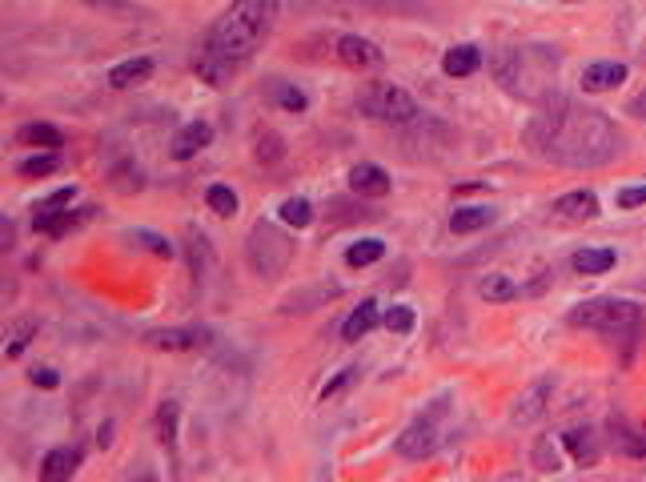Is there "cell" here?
Masks as SVG:
<instances>
[{
	"label": "cell",
	"mask_w": 646,
	"mask_h": 482,
	"mask_svg": "<svg viewBox=\"0 0 646 482\" xmlns=\"http://www.w3.org/2000/svg\"><path fill=\"white\" fill-rule=\"evenodd\" d=\"M534 466H538L542 475L562 470V458H558V450H554V438H538V446H534Z\"/></svg>",
	"instance_id": "836d02e7"
},
{
	"label": "cell",
	"mask_w": 646,
	"mask_h": 482,
	"mask_svg": "<svg viewBox=\"0 0 646 482\" xmlns=\"http://www.w3.org/2000/svg\"><path fill=\"white\" fill-rule=\"evenodd\" d=\"M338 57H341V65H349V68H378L381 65V48L373 45V40L366 37H341L338 40Z\"/></svg>",
	"instance_id": "7c38bea8"
},
{
	"label": "cell",
	"mask_w": 646,
	"mask_h": 482,
	"mask_svg": "<svg viewBox=\"0 0 646 482\" xmlns=\"http://www.w3.org/2000/svg\"><path fill=\"white\" fill-rule=\"evenodd\" d=\"M570 5H574V0H570Z\"/></svg>",
	"instance_id": "7bdbcfd3"
},
{
	"label": "cell",
	"mask_w": 646,
	"mask_h": 482,
	"mask_svg": "<svg viewBox=\"0 0 646 482\" xmlns=\"http://www.w3.org/2000/svg\"><path fill=\"white\" fill-rule=\"evenodd\" d=\"M209 341H214V334L209 330H181V326H173V330H149L145 334V346H153V350H205Z\"/></svg>",
	"instance_id": "ba28073f"
},
{
	"label": "cell",
	"mask_w": 646,
	"mask_h": 482,
	"mask_svg": "<svg viewBox=\"0 0 646 482\" xmlns=\"http://www.w3.org/2000/svg\"><path fill=\"white\" fill-rule=\"evenodd\" d=\"M627 113H630V117H639V120H646V89H642V93L627 105Z\"/></svg>",
	"instance_id": "60d3db41"
},
{
	"label": "cell",
	"mask_w": 646,
	"mask_h": 482,
	"mask_svg": "<svg viewBox=\"0 0 646 482\" xmlns=\"http://www.w3.org/2000/svg\"><path fill=\"white\" fill-rule=\"evenodd\" d=\"M77 466H80V450H73V446H57V450H48V455H45V462H40V478H48V482L73 478V475H77Z\"/></svg>",
	"instance_id": "e0dca14e"
},
{
	"label": "cell",
	"mask_w": 646,
	"mask_h": 482,
	"mask_svg": "<svg viewBox=\"0 0 646 482\" xmlns=\"http://www.w3.org/2000/svg\"><path fill=\"white\" fill-rule=\"evenodd\" d=\"M16 145H33V149H57L65 145V133L48 120H33V125H20L16 129Z\"/></svg>",
	"instance_id": "d6986e66"
},
{
	"label": "cell",
	"mask_w": 646,
	"mask_h": 482,
	"mask_svg": "<svg viewBox=\"0 0 646 482\" xmlns=\"http://www.w3.org/2000/svg\"><path fill=\"white\" fill-rule=\"evenodd\" d=\"M627 77H630V68L622 65V60H594V65L582 68V89H587V93H610V89H619Z\"/></svg>",
	"instance_id": "9c48e42d"
},
{
	"label": "cell",
	"mask_w": 646,
	"mask_h": 482,
	"mask_svg": "<svg viewBox=\"0 0 646 482\" xmlns=\"http://www.w3.org/2000/svg\"><path fill=\"white\" fill-rule=\"evenodd\" d=\"M614 249H578V254L570 257V266H574V274H607V269H614Z\"/></svg>",
	"instance_id": "7402d4cb"
},
{
	"label": "cell",
	"mask_w": 646,
	"mask_h": 482,
	"mask_svg": "<svg viewBox=\"0 0 646 482\" xmlns=\"http://www.w3.org/2000/svg\"><path fill=\"white\" fill-rule=\"evenodd\" d=\"M129 241L141 246V249H149V254H157V257H173V241H165L161 234H153V229H133Z\"/></svg>",
	"instance_id": "f546056e"
},
{
	"label": "cell",
	"mask_w": 646,
	"mask_h": 482,
	"mask_svg": "<svg viewBox=\"0 0 646 482\" xmlns=\"http://www.w3.org/2000/svg\"><path fill=\"white\" fill-rule=\"evenodd\" d=\"M73 197H77V189H57L48 201H40V214H57L60 205H73Z\"/></svg>",
	"instance_id": "8d00e7d4"
},
{
	"label": "cell",
	"mask_w": 646,
	"mask_h": 482,
	"mask_svg": "<svg viewBox=\"0 0 646 482\" xmlns=\"http://www.w3.org/2000/svg\"><path fill=\"white\" fill-rule=\"evenodd\" d=\"M189 246H193V249H189V257H193V269H197V274H201V266H205V261H209L205 237H193V241H189Z\"/></svg>",
	"instance_id": "74e56055"
},
{
	"label": "cell",
	"mask_w": 646,
	"mask_h": 482,
	"mask_svg": "<svg viewBox=\"0 0 646 482\" xmlns=\"http://www.w3.org/2000/svg\"><path fill=\"white\" fill-rule=\"evenodd\" d=\"M619 209H639L646 205V185H630V189H619Z\"/></svg>",
	"instance_id": "d590c367"
},
{
	"label": "cell",
	"mask_w": 646,
	"mask_h": 482,
	"mask_svg": "<svg viewBox=\"0 0 646 482\" xmlns=\"http://www.w3.org/2000/svg\"><path fill=\"white\" fill-rule=\"evenodd\" d=\"M498 85L514 97L538 100L542 89H550L554 73H558V53L550 45H526V48H498L490 60Z\"/></svg>",
	"instance_id": "3957f363"
},
{
	"label": "cell",
	"mask_w": 646,
	"mask_h": 482,
	"mask_svg": "<svg viewBox=\"0 0 646 482\" xmlns=\"http://www.w3.org/2000/svg\"><path fill=\"white\" fill-rule=\"evenodd\" d=\"M433 450H438V426H433L430 418H418L413 426H406L398 435V455L401 458L422 462V458H430Z\"/></svg>",
	"instance_id": "52a82bcc"
},
{
	"label": "cell",
	"mask_w": 646,
	"mask_h": 482,
	"mask_svg": "<svg viewBox=\"0 0 646 482\" xmlns=\"http://www.w3.org/2000/svg\"><path fill=\"white\" fill-rule=\"evenodd\" d=\"M550 394H554V378H538V382H534V386L526 390V394L514 402L510 422H514V426H530V422L538 418L542 410H547V398H550Z\"/></svg>",
	"instance_id": "30bf717a"
},
{
	"label": "cell",
	"mask_w": 646,
	"mask_h": 482,
	"mask_svg": "<svg viewBox=\"0 0 646 482\" xmlns=\"http://www.w3.org/2000/svg\"><path fill=\"white\" fill-rule=\"evenodd\" d=\"M550 209L558 221H590V217H599V197L590 189H574V194H562Z\"/></svg>",
	"instance_id": "4fadbf2b"
},
{
	"label": "cell",
	"mask_w": 646,
	"mask_h": 482,
	"mask_svg": "<svg viewBox=\"0 0 646 482\" xmlns=\"http://www.w3.org/2000/svg\"><path fill=\"white\" fill-rule=\"evenodd\" d=\"M177 418H181V406H177V402H161V410H157V430H161V442H165V446H173V442H177Z\"/></svg>",
	"instance_id": "4dcf8cb0"
},
{
	"label": "cell",
	"mask_w": 646,
	"mask_h": 482,
	"mask_svg": "<svg viewBox=\"0 0 646 482\" xmlns=\"http://www.w3.org/2000/svg\"><path fill=\"white\" fill-rule=\"evenodd\" d=\"M381 321H386V330H390V334L406 338V334H413V321H418V318H413V309H410V306H390V309H386V318H381Z\"/></svg>",
	"instance_id": "d6a6232c"
},
{
	"label": "cell",
	"mask_w": 646,
	"mask_h": 482,
	"mask_svg": "<svg viewBox=\"0 0 646 482\" xmlns=\"http://www.w3.org/2000/svg\"><path fill=\"white\" fill-rule=\"evenodd\" d=\"M482 68V48H474V45H453L446 48V57H442V73L446 77H474Z\"/></svg>",
	"instance_id": "2e32d148"
},
{
	"label": "cell",
	"mask_w": 646,
	"mask_h": 482,
	"mask_svg": "<svg viewBox=\"0 0 646 482\" xmlns=\"http://www.w3.org/2000/svg\"><path fill=\"white\" fill-rule=\"evenodd\" d=\"M269 97H274L286 113H306V105H309V97L301 93L297 85H286V80H269Z\"/></svg>",
	"instance_id": "484cf974"
},
{
	"label": "cell",
	"mask_w": 646,
	"mask_h": 482,
	"mask_svg": "<svg viewBox=\"0 0 646 482\" xmlns=\"http://www.w3.org/2000/svg\"><path fill=\"white\" fill-rule=\"evenodd\" d=\"M28 382L40 386V390H57L60 386V374H57L53 366H33V370H28Z\"/></svg>",
	"instance_id": "e575fe53"
},
{
	"label": "cell",
	"mask_w": 646,
	"mask_h": 482,
	"mask_svg": "<svg viewBox=\"0 0 646 482\" xmlns=\"http://www.w3.org/2000/svg\"><path fill=\"white\" fill-rule=\"evenodd\" d=\"M85 5H93V8H105V13H133V5H125V0H85Z\"/></svg>",
	"instance_id": "f35d334b"
},
{
	"label": "cell",
	"mask_w": 646,
	"mask_h": 482,
	"mask_svg": "<svg viewBox=\"0 0 646 482\" xmlns=\"http://www.w3.org/2000/svg\"><path fill=\"white\" fill-rule=\"evenodd\" d=\"M274 16H277V0H234V5L217 16V25L209 28L201 48L237 68L261 48V40L274 28Z\"/></svg>",
	"instance_id": "7a4b0ae2"
},
{
	"label": "cell",
	"mask_w": 646,
	"mask_h": 482,
	"mask_svg": "<svg viewBox=\"0 0 646 482\" xmlns=\"http://www.w3.org/2000/svg\"><path fill=\"white\" fill-rule=\"evenodd\" d=\"M522 289H518V281L506 278V274H486L478 281V298H486V301H514Z\"/></svg>",
	"instance_id": "cb8c5ba5"
},
{
	"label": "cell",
	"mask_w": 646,
	"mask_h": 482,
	"mask_svg": "<svg viewBox=\"0 0 646 482\" xmlns=\"http://www.w3.org/2000/svg\"><path fill=\"white\" fill-rule=\"evenodd\" d=\"M570 326H587L599 334H630L642 326V306L630 298H590L570 309Z\"/></svg>",
	"instance_id": "277c9868"
},
{
	"label": "cell",
	"mask_w": 646,
	"mask_h": 482,
	"mask_svg": "<svg viewBox=\"0 0 646 482\" xmlns=\"http://www.w3.org/2000/svg\"><path fill=\"white\" fill-rule=\"evenodd\" d=\"M205 205L214 209L217 217H234L237 214V194L229 185H209L205 189Z\"/></svg>",
	"instance_id": "f1b7e54d"
},
{
	"label": "cell",
	"mask_w": 646,
	"mask_h": 482,
	"mask_svg": "<svg viewBox=\"0 0 646 482\" xmlns=\"http://www.w3.org/2000/svg\"><path fill=\"white\" fill-rule=\"evenodd\" d=\"M358 109L373 120H386V125H410V120L422 113L418 100L398 85H370L366 93L358 97Z\"/></svg>",
	"instance_id": "8992f818"
},
{
	"label": "cell",
	"mask_w": 646,
	"mask_h": 482,
	"mask_svg": "<svg viewBox=\"0 0 646 482\" xmlns=\"http://www.w3.org/2000/svg\"><path fill=\"white\" fill-rule=\"evenodd\" d=\"M381 321V314H378V301H361L358 309H353V314L346 318V326H341V338L346 341H361L370 334L373 326H378Z\"/></svg>",
	"instance_id": "44dd1931"
},
{
	"label": "cell",
	"mask_w": 646,
	"mask_h": 482,
	"mask_svg": "<svg viewBox=\"0 0 646 482\" xmlns=\"http://www.w3.org/2000/svg\"><path fill=\"white\" fill-rule=\"evenodd\" d=\"M97 442H100V446H109V442H113V422H105V426L97 430Z\"/></svg>",
	"instance_id": "b9f144b4"
},
{
	"label": "cell",
	"mask_w": 646,
	"mask_h": 482,
	"mask_svg": "<svg viewBox=\"0 0 646 482\" xmlns=\"http://www.w3.org/2000/svg\"><path fill=\"white\" fill-rule=\"evenodd\" d=\"M33 334H36V321L33 318H20L13 330H8V338H5V358H20L25 354V346L33 341Z\"/></svg>",
	"instance_id": "83f0119b"
},
{
	"label": "cell",
	"mask_w": 646,
	"mask_h": 482,
	"mask_svg": "<svg viewBox=\"0 0 646 482\" xmlns=\"http://www.w3.org/2000/svg\"><path fill=\"white\" fill-rule=\"evenodd\" d=\"M358 378H361V366H346V370H341V374H333V378L326 382V390H321V402L341 398V394H346V390H349Z\"/></svg>",
	"instance_id": "1f68e13d"
},
{
	"label": "cell",
	"mask_w": 646,
	"mask_h": 482,
	"mask_svg": "<svg viewBox=\"0 0 646 482\" xmlns=\"http://www.w3.org/2000/svg\"><path fill=\"white\" fill-rule=\"evenodd\" d=\"M390 173L381 165H373V161H361V165L349 169V189L361 197H386L390 194Z\"/></svg>",
	"instance_id": "8fae6325"
},
{
	"label": "cell",
	"mask_w": 646,
	"mask_h": 482,
	"mask_svg": "<svg viewBox=\"0 0 646 482\" xmlns=\"http://www.w3.org/2000/svg\"><path fill=\"white\" fill-rule=\"evenodd\" d=\"M153 77V57H129L109 68V89H137Z\"/></svg>",
	"instance_id": "9a60e30c"
},
{
	"label": "cell",
	"mask_w": 646,
	"mask_h": 482,
	"mask_svg": "<svg viewBox=\"0 0 646 482\" xmlns=\"http://www.w3.org/2000/svg\"><path fill=\"white\" fill-rule=\"evenodd\" d=\"M209 141H214V125H209V120H189V125L173 137V149H169V153H173L177 161H189V157H197Z\"/></svg>",
	"instance_id": "5bb4252c"
},
{
	"label": "cell",
	"mask_w": 646,
	"mask_h": 482,
	"mask_svg": "<svg viewBox=\"0 0 646 482\" xmlns=\"http://www.w3.org/2000/svg\"><path fill=\"white\" fill-rule=\"evenodd\" d=\"M60 169V157H57V149H45V153H36V157H25L16 165V173L25 177V181H33V177H48V173H57Z\"/></svg>",
	"instance_id": "d4e9b609"
},
{
	"label": "cell",
	"mask_w": 646,
	"mask_h": 482,
	"mask_svg": "<svg viewBox=\"0 0 646 482\" xmlns=\"http://www.w3.org/2000/svg\"><path fill=\"white\" fill-rule=\"evenodd\" d=\"M257 157H261V161H274V157H281V149H277V137H261V145H257Z\"/></svg>",
	"instance_id": "ab89813d"
},
{
	"label": "cell",
	"mask_w": 646,
	"mask_h": 482,
	"mask_svg": "<svg viewBox=\"0 0 646 482\" xmlns=\"http://www.w3.org/2000/svg\"><path fill=\"white\" fill-rule=\"evenodd\" d=\"M245 257H249V266H254L261 278H277L281 269L289 266V257H294V241L281 234L274 221H257V225L249 229Z\"/></svg>",
	"instance_id": "5b68a950"
},
{
	"label": "cell",
	"mask_w": 646,
	"mask_h": 482,
	"mask_svg": "<svg viewBox=\"0 0 646 482\" xmlns=\"http://www.w3.org/2000/svg\"><path fill=\"white\" fill-rule=\"evenodd\" d=\"M526 141L542 161L570 169L607 165L622 153V133L614 129V120L599 109L574 105L567 97H554L542 113H534L526 125Z\"/></svg>",
	"instance_id": "6da1fadb"
},
{
	"label": "cell",
	"mask_w": 646,
	"mask_h": 482,
	"mask_svg": "<svg viewBox=\"0 0 646 482\" xmlns=\"http://www.w3.org/2000/svg\"><path fill=\"white\" fill-rule=\"evenodd\" d=\"M562 446L574 455V462H582V466H594L599 462V435H594L590 426H574L562 435Z\"/></svg>",
	"instance_id": "ac0fdd59"
},
{
	"label": "cell",
	"mask_w": 646,
	"mask_h": 482,
	"mask_svg": "<svg viewBox=\"0 0 646 482\" xmlns=\"http://www.w3.org/2000/svg\"><path fill=\"white\" fill-rule=\"evenodd\" d=\"M381 257H386V241H378V237H361V241H353V246L346 249V266L349 269L373 266V261H381Z\"/></svg>",
	"instance_id": "603a6c76"
},
{
	"label": "cell",
	"mask_w": 646,
	"mask_h": 482,
	"mask_svg": "<svg viewBox=\"0 0 646 482\" xmlns=\"http://www.w3.org/2000/svg\"><path fill=\"white\" fill-rule=\"evenodd\" d=\"M494 225V209L490 205H462L450 214V229L453 234H478V229Z\"/></svg>",
	"instance_id": "ffe728a7"
},
{
	"label": "cell",
	"mask_w": 646,
	"mask_h": 482,
	"mask_svg": "<svg viewBox=\"0 0 646 482\" xmlns=\"http://www.w3.org/2000/svg\"><path fill=\"white\" fill-rule=\"evenodd\" d=\"M281 221H286V225H294V229H306L309 221H314V205H309L306 197H286L281 201Z\"/></svg>",
	"instance_id": "4316f807"
}]
</instances>
